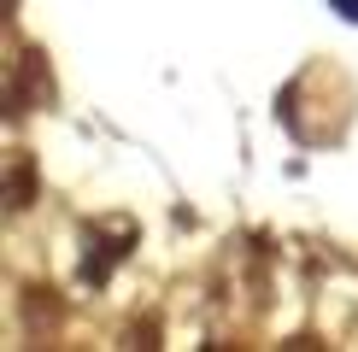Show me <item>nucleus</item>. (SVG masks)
Instances as JSON below:
<instances>
[{
    "instance_id": "nucleus-1",
    "label": "nucleus",
    "mask_w": 358,
    "mask_h": 352,
    "mask_svg": "<svg viewBox=\"0 0 358 352\" xmlns=\"http://www.w3.org/2000/svg\"><path fill=\"white\" fill-rule=\"evenodd\" d=\"M329 6L341 12V18H352V24H358V0H329Z\"/></svg>"
}]
</instances>
